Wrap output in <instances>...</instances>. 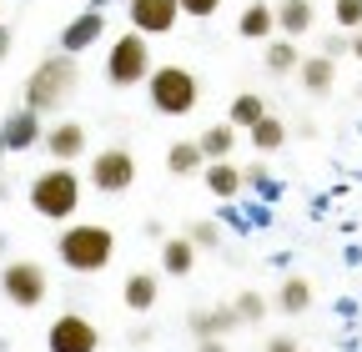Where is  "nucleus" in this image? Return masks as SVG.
<instances>
[{
  "mask_svg": "<svg viewBox=\"0 0 362 352\" xmlns=\"http://www.w3.org/2000/svg\"><path fill=\"white\" fill-rule=\"evenodd\" d=\"M56 257L66 262L71 272L96 277V272H106V267H111V257H116V232H111V227H101V222H76V227H66V232H61Z\"/></svg>",
  "mask_w": 362,
  "mask_h": 352,
  "instance_id": "f257e3e1",
  "label": "nucleus"
},
{
  "mask_svg": "<svg viewBox=\"0 0 362 352\" xmlns=\"http://www.w3.org/2000/svg\"><path fill=\"white\" fill-rule=\"evenodd\" d=\"M76 81H81V71H76V56H51V61H40L35 71H30V81H25V111H56L71 91H76Z\"/></svg>",
  "mask_w": 362,
  "mask_h": 352,
  "instance_id": "f03ea898",
  "label": "nucleus"
},
{
  "mask_svg": "<svg viewBox=\"0 0 362 352\" xmlns=\"http://www.w3.org/2000/svg\"><path fill=\"white\" fill-rule=\"evenodd\" d=\"M30 206L45 216V222H71L76 206H81V176L61 161L51 171H40L30 182Z\"/></svg>",
  "mask_w": 362,
  "mask_h": 352,
  "instance_id": "7ed1b4c3",
  "label": "nucleus"
},
{
  "mask_svg": "<svg viewBox=\"0 0 362 352\" xmlns=\"http://www.w3.org/2000/svg\"><path fill=\"white\" fill-rule=\"evenodd\" d=\"M146 96H151V111H161V116H192L202 86L187 66H156L146 76Z\"/></svg>",
  "mask_w": 362,
  "mask_h": 352,
  "instance_id": "20e7f679",
  "label": "nucleus"
},
{
  "mask_svg": "<svg viewBox=\"0 0 362 352\" xmlns=\"http://www.w3.org/2000/svg\"><path fill=\"white\" fill-rule=\"evenodd\" d=\"M146 76H151V40L141 30H126L106 56V81L116 91H126V86H141Z\"/></svg>",
  "mask_w": 362,
  "mask_h": 352,
  "instance_id": "39448f33",
  "label": "nucleus"
},
{
  "mask_svg": "<svg viewBox=\"0 0 362 352\" xmlns=\"http://www.w3.org/2000/svg\"><path fill=\"white\" fill-rule=\"evenodd\" d=\"M131 182H136V156L126 146L96 151V161H90V187L106 192V196H116V192H131Z\"/></svg>",
  "mask_w": 362,
  "mask_h": 352,
  "instance_id": "423d86ee",
  "label": "nucleus"
},
{
  "mask_svg": "<svg viewBox=\"0 0 362 352\" xmlns=\"http://www.w3.org/2000/svg\"><path fill=\"white\" fill-rule=\"evenodd\" d=\"M0 292H6L16 307H40L45 292H51V282H45V267H35V262H11L6 272H0Z\"/></svg>",
  "mask_w": 362,
  "mask_h": 352,
  "instance_id": "0eeeda50",
  "label": "nucleus"
},
{
  "mask_svg": "<svg viewBox=\"0 0 362 352\" xmlns=\"http://www.w3.org/2000/svg\"><path fill=\"white\" fill-rule=\"evenodd\" d=\"M45 347L51 352H96L101 332L90 327V317H81V312H61L51 322V332H45Z\"/></svg>",
  "mask_w": 362,
  "mask_h": 352,
  "instance_id": "6e6552de",
  "label": "nucleus"
},
{
  "mask_svg": "<svg viewBox=\"0 0 362 352\" xmlns=\"http://www.w3.org/2000/svg\"><path fill=\"white\" fill-rule=\"evenodd\" d=\"M181 20L176 0H131V25L141 35H171Z\"/></svg>",
  "mask_w": 362,
  "mask_h": 352,
  "instance_id": "1a4fd4ad",
  "label": "nucleus"
},
{
  "mask_svg": "<svg viewBox=\"0 0 362 352\" xmlns=\"http://www.w3.org/2000/svg\"><path fill=\"white\" fill-rule=\"evenodd\" d=\"M40 146L51 151L56 161H76V156L86 151V126H81V121H61V126H51V131H40Z\"/></svg>",
  "mask_w": 362,
  "mask_h": 352,
  "instance_id": "9d476101",
  "label": "nucleus"
},
{
  "mask_svg": "<svg viewBox=\"0 0 362 352\" xmlns=\"http://www.w3.org/2000/svg\"><path fill=\"white\" fill-rule=\"evenodd\" d=\"M297 81H302L307 96H327L332 81H337V61L332 56H302L297 61Z\"/></svg>",
  "mask_w": 362,
  "mask_h": 352,
  "instance_id": "9b49d317",
  "label": "nucleus"
},
{
  "mask_svg": "<svg viewBox=\"0 0 362 352\" xmlns=\"http://www.w3.org/2000/svg\"><path fill=\"white\" fill-rule=\"evenodd\" d=\"M312 20H317L312 0H282V6H272V25H277L287 40L307 35V30H312Z\"/></svg>",
  "mask_w": 362,
  "mask_h": 352,
  "instance_id": "f8f14e48",
  "label": "nucleus"
},
{
  "mask_svg": "<svg viewBox=\"0 0 362 352\" xmlns=\"http://www.w3.org/2000/svg\"><path fill=\"white\" fill-rule=\"evenodd\" d=\"M101 30H106V20H101V11H86V16H76L66 30H61V51L66 56H76V51H86L90 40H101Z\"/></svg>",
  "mask_w": 362,
  "mask_h": 352,
  "instance_id": "ddd939ff",
  "label": "nucleus"
},
{
  "mask_svg": "<svg viewBox=\"0 0 362 352\" xmlns=\"http://www.w3.org/2000/svg\"><path fill=\"white\" fill-rule=\"evenodd\" d=\"M35 141H40V116L35 111H16L6 121V131H0V146H6V151H25Z\"/></svg>",
  "mask_w": 362,
  "mask_h": 352,
  "instance_id": "4468645a",
  "label": "nucleus"
},
{
  "mask_svg": "<svg viewBox=\"0 0 362 352\" xmlns=\"http://www.w3.org/2000/svg\"><path fill=\"white\" fill-rule=\"evenodd\" d=\"M232 146H237V126H206L202 136H197V151H202V161H226L232 156Z\"/></svg>",
  "mask_w": 362,
  "mask_h": 352,
  "instance_id": "2eb2a0df",
  "label": "nucleus"
},
{
  "mask_svg": "<svg viewBox=\"0 0 362 352\" xmlns=\"http://www.w3.org/2000/svg\"><path fill=\"white\" fill-rule=\"evenodd\" d=\"M121 297H126V307H131V312H151V307H156V297H161V282H156L151 272H131Z\"/></svg>",
  "mask_w": 362,
  "mask_h": 352,
  "instance_id": "dca6fc26",
  "label": "nucleus"
},
{
  "mask_svg": "<svg viewBox=\"0 0 362 352\" xmlns=\"http://www.w3.org/2000/svg\"><path fill=\"white\" fill-rule=\"evenodd\" d=\"M206 192L221 196V201H232V196L242 192V171H237L232 161H206Z\"/></svg>",
  "mask_w": 362,
  "mask_h": 352,
  "instance_id": "f3484780",
  "label": "nucleus"
},
{
  "mask_svg": "<svg viewBox=\"0 0 362 352\" xmlns=\"http://www.w3.org/2000/svg\"><path fill=\"white\" fill-rule=\"evenodd\" d=\"M272 30H277V25H272V6H267V0H252V6L237 16V35H247V40H267Z\"/></svg>",
  "mask_w": 362,
  "mask_h": 352,
  "instance_id": "a211bd4d",
  "label": "nucleus"
},
{
  "mask_svg": "<svg viewBox=\"0 0 362 352\" xmlns=\"http://www.w3.org/2000/svg\"><path fill=\"white\" fill-rule=\"evenodd\" d=\"M161 267H166L171 277H187V272L197 267V247H192L187 237H171V242H161Z\"/></svg>",
  "mask_w": 362,
  "mask_h": 352,
  "instance_id": "6ab92c4d",
  "label": "nucleus"
},
{
  "mask_svg": "<svg viewBox=\"0 0 362 352\" xmlns=\"http://www.w3.org/2000/svg\"><path fill=\"white\" fill-rule=\"evenodd\" d=\"M237 327V312L232 307H211V312H192V332L197 337H226Z\"/></svg>",
  "mask_w": 362,
  "mask_h": 352,
  "instance_id": "aec40b11",
  "label": "nucleus"
},
{
  "mask_svg": "<svg viewBox=\"0 0 362 352\" xmlns=\"http://www.w3.org/2000/svg\"><path fill=\"white\" fill-rule=\"evenodd\" d=\"M247 131H252V146L257 151H282V141H287V126L277 116H257Z\"/></svg>",
  "mask_w": 362,
  "mask_h": 352,
  "instance_id": "412c9836",
  "label": "nucleus"
},
{
  "mask_svg": "<svg viewBox=\"0 0 362 352\" xmlns=\"http://www.w3.org/2000/svg\"><path fill=\"white\" fill-rule=\"evenodd\" d=\"M307 307H312V287H307L302 277H287V282L277 287V312L297 317V312H307Z\"/></svg>",
  "mask_w": 362,
  "mask_h": 352,
  "instance_id": "4be33fe9",
  "label": "nucleus"
},
{
  "mask_svg": "<svg viewBox=\"0 0 362 352\" xmlns=\"http://www.w3.org/2000/svg\"><path fill=\"white\" fill-rule=\"evenodd\" d=\"M206 161H202V151H197V141H176L171 151H166V171L171 176H197Z\"/></svg>",
  "mask_w": 362,
  "mask_h": 352,
  "instance_id": "5701e85b",
  "label": "nucleus"
},
{
  "mask_svg": "<svg viewBox=\"0 0 362 352\" xmlns=\"http://www.w3.org/2000/svg\"><path fill=\"white\" fill-rule=\"evenodd\" d=\"M297 61H302V51H297V40H287V35L267 46V71H272V76H292Z\"/></svg>",
  "mask_w": 362,
  "mask_h": 352,
  "instance_id": "b1692460",
  "label": "nucleus"
},
{
  "mask_svg": "<svg viewBox=\"0 0 362 352\" xmlns=\"http://www.w3.org/2000/svg\"><path fill=\"white\" fill-rule=\"evenodd\" d=\"M257 116H267V101L257 96V91H242L237 101H232V111H226V126H237V131H247Z\"/></svg>",
  "mask_w": 362,
  "mask_h": 352,
  "instance_id": "393cba45",
  "label": "nucleus"
},
{
  "mask_svg": "<svg viewBox=\"0 0 362 352\" xmlns=\"http://www.w3.org/2000/svg\"><path fill=\"white\" fill-rule=\"evenodd\" d=\"M232 312H237V322H262V317H267V297H257V292H242V297L232 302Z\"/></svg>",
  "mask_w": 362,
  "mask_h": 352,
  "instance_id": "a878e982",
  "label": "nucleus"
},
{
  "mask_svg": "<svg viewBox=\"0 0 362 352\" xmlns=\"http://www.w3.org/2000/svg\"><path fill=\"white\" fill-rule=\"evenodd\" d=\"M332 16L342 30H357L362 25V0H332Z\"/></svg>",
  "mask_w": 362,
  "mask_h": 352,
  "instance_id": "bb28decb",
  "label": "nucleus"
},
{
  "mask_svg": "<svg viewBox=\"0 0 362 352\" xmlns=\"http://www.w3.org/2000/svg\"><path fill=\"white\" fill-rule=\"evenodd\" d=\"M176 11L192 16V20H211V16L221 11V0H176Z\"/></svg>",
  "mask_w": 362,
  "mask_h": 352,
  "instance_id": "cd10ccee",
  "label": "nucleus"
},
{
  "mask_svg": "<svg viewBox=\"0 0 362 352\" xmlns=\"http://www.w3.org/2000/svg\"><path fill=\"white\" fill-rule=\"evenodd\" d=\"M187 242H192V247H216V227H211V222H197Z\"/></svg>",
  "mask_w": 362,
  "mask_h": 352,
  "instance_id": "c85d7f7f",
  "label": "nucleus"
},
{
  "mask_svg": "<svg viewBox=\"0 0 362 352\" xmlns=\"http://www.w3.org/2000/svg\"><path fill=\"white\" fill-rule=\"evenodd\" d=\"M342 51H347V35H327V40H322V56H332V61H337Z\"/></svg>",
  "mask_w": 362,
  "mask_h": 352,
  "instance_id": "c756f323",
  "label": "nucleus"
},
{
  "mask_svg": "<svg viewBox=\"0 0 362 352\" xmlns=\"http://www.w3.org/2000/svg\"><path fill=\"white\" fill-rule=\"evenodd\" d=\"M197 352H226L221 337H197Z\"/></svg>",
  "mask_w": 362,
  "mask_h": 352,
  "instance_id": "7c9ffc66",
  "label": "nucleus"
},
{
  "mask_svg": "<svg viewBox=\"0 0 362 352\" xmlns=\"http://www.w3.org/2000/svg\"><path fill=\"white\" fill-rule=\"evenodd\" d=\"M267 352H297V342H292V337H272Z\"/></svg>",
  "mask_w": 362,
  "mask_h": 352,
  "instance_id": "2f4dec72",
  "label": "nucleus"
},
{
  "mask_svg": "<svg viewBox=\"0 0 362 352\" xmlns=\"http://www.w3.org/2000/svg\"><path fill=\"white\" fill-rule=\"evenodd\" d=\"M347 51H352V56H357V61H362V25H357V30H352V40H347Z\"/></svg>",
  "mask_w": 362,
  "mask_h": 352,
  "instance_id": "473e14b6",
  "label": "nucleus"
},
{
  "mask_svg": "<svg viewBox=\"0 0 362 352\" xmlns=\"http://www.w3.org/2000/svg\"><path fill=\"white\" fill-rule=\"evenodd\" d=\"M6 51H11V30H0V61H6Z\"/></svg>",
  "mask_w": 362,
  "mask_h": 352,
  "instance_id": "72a5a7b5",
  "label": "nucleus"
}]
</instances>
